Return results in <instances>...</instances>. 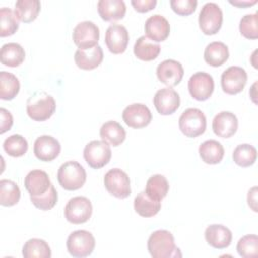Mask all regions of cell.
Instances as JSON below:
<instances>
[{
  "mask_svg": "<svg viewBox=\"0 0 258 258\" xmlns=\"http://www.w3.org/2000/svg\"><path fill=\"white\" fill-rule=\"evenodd\" d=\"M100 136L108 144L118 146L125 140L126 131L118 122L108 121L100 128Z\"/></svg>",
  "mask_w": 258,
  "mask_h": 258,
  "instance_id": "28",
  "label": "cell"
},
{
  "mask_svg": "<svg viewBox=\"0 0 258 258\" xmlns=\"http://www.w3.org/2000/svg\"><path fill=\"white\" fill-rule=\"evenodd\" d=\"M204 58L211 67H221L229 58V48L224 42L213 41L206 46Z\"/></svg>",
  "mask_w": 258,
  "mask_h": 258,
  "instance_id": "24",
  "label": "cell"
},
{
  "mask_svg": "<svg viewBox=\"0 0 258 258\" xmlns=\"http://www.w3.org/2000/svg\"><path fill=\"white\" fill-rule=\"evenodd\" d=\"M161 208L160 201H155L147 196L145 191L139 192L134 199L135 212L144 218L155 216Z\"/></svg>",
  "mask_w": 258,
  "mask_h": 258,
  "instance_id": "29",
  "label": "cell"
},
{
  "mask_svg": "<svg viewBox=\"0 0 258 258\" xmlns=\"http://www.w3.org/2000/svg\"><path fill=\"white\" fill-rule=\"evenodd\" d=\"M198 5L197 0H171L170 6L172 10L182 16H186L191 14Z\"/></svg>",
  "mask_w": 258,
  "mask_h": 258,
  "instance_id": "41",
  "label": "cell"
},
{
  "mask_svg": "<svg viewBox=\"0 0 258 258\" xmlns=\"http://www.w3.org/2000/svg\"><path fill=\"white\" fill-rule=\"evenodd\" d=\"M160 49V45L149 39L146 35L140 36L136 40L133 47L135 56L144 61H150L155 59L158 56Z\"/></svg>",
  "mask_w": 258,
  "mask_h": 258,
  "instance_id": "27",
  "label": "cell"
},
{
  "mask_svg": "<svg viewBox=\"0 0 258 258\" xmlns=\"http://www.w3.org/2000/svg\"><path fill=\"white\" fill-rule=\"evenodd\" d=\"M188 91L190 96L198 101L208 100L214 92V79L205 72L195 73L188 80Z\"/></svg>",
  "mask_w": 258,
  "mask_h": 258,
  "instance_id": "11",
  "label": "cell"
},
{
  "mask_svg": "<svg viewBox=\"0 0 258 258\" xmlns=\"http://www.w3.org/2000/svg\"><path fill=\"white\" fill-rule=\"evenodd\" d=\"M96 241L92 233L86 230H77L70 234L67 240L69 253L76 258H83L91 255L95 249Z\"/></svg>",
  "mask_w": 258,
  "mask_h": 258,
  "instance_id": "4",
  "label": "cell"
},
{
  "mask_svg": "<svg viewBox=\"0 0 258 258\" xmlns=\"http://www.w3.org/2000/svg\"><path fill=\"white\" fill-rule=\"evenodd\" d=\"M3 149L8 155L12 157H20L26 153L28 149V143L22 135L13 134L4 140Z\"/></svg>",
  "mask_w": 258,
  "mask_h": 258,
  "instance_id": "36",
  "label": "cell"
},
{
  "mask_svg": "<svg viewBox=\"0 0 258 258\" xmlns=\"http://www.w3.org/2000/svg\"><path fill=\"white\" fill-rule=\"evenodd\" d=\"M24 58L25 51L20 44L16 42H8L2 45L0 50V60L2 64L16 68L23 62Z\"/></svg>",
  "mask_w": 258,
  "mask_h": 258,
  "instance_id": "25",
  "label": "cell"
},
{
  "mask_svg": "<svg viewBox=\"0 0 258 258\" xmlns=\"http://www.w3.org/2000/svg\"><path fill=\"white\" fill-rule=\"evenodd\" d=\"M93 207L91 201L82 196L69 200L64 207V218L72 224L86 223L92 216Z\"/></svg>",
  "mask_w": 258,
  "mask_h": 258,
  "instance_id": "8",
  "label": "cell"
},
{
  "mask_svg": "<svg viewBox=\"0 0 258 258\" xmlns=\"http://www.w3.org/2000/svg\"><path fill=\"white\" fill-rule=\"evenodd\" d=\"M169 189L167 179L161 174H154L150 176L146 182L145 192L148 197L155 201H161L166 197Z\"/></svg>",
  "mask_w": 258,
  "mask_h": 258,
  "instance_id": "32",
  "label": "cell"
},
{
  "mask_svg": "<svg viewBox=\"0 0 258 258\" xmlns=\"http://www.w3.org/2000/svg\"><path fill=\"white\" fill-rule=\"evenodd\" d=\"M205 239L213 248L225 249L229 247L232 242V232L224 225L213 224L207 227Z\"/></svg>",
  "mask_w": 258,
  "mask_h": 258,
  "instance_id": "22",
  "label": "cell"
},
{
  "mask_svg": "<svg viewBox=\"0 0 258 258\" xmlns=\"http://www.w3.org/2000/svg\"><path fill=\"white\" fill-rule=\"evenodd\" d=\"M153 104L160 115L173 114L180 105V98L177 92L170 87L158 90L153 97Z\"/></svg>",
  "mask_w": 258,
  "mask_h": 258,
  "instance_id": "14",
  "label": "cell"
},
{
  "mask_svg": "<svg viewBox=\"0 0 258 258\" xmlns=\"http://www.w3.org/2000/svg\"><path fill=\"white\" fill-rule=\"evenodd\" d=\"M184 71L181 63L174 59H165L156 69L158 80L168 87L176 86L182 80Z\"/></svg>",
  "mask_w": 258,
  "mask_h": 258,
  "instance_id": "17",
  "label": "cell"
},
{
  "mask_svg": "<svg viewBox=\"0 0 258 258\" xmlns=\"http://www.w3.org/2000/svg\"><path fill=\"white\" fill-rule=\"evenodd\" d=\"M257 159L256 148L248 143L238 145L233 151L234 162L241 167H248L255 163Z\"/></svg>",
  "mask_w": 258,
  "mask_h": 258,
  "instance_id": "34",
  "label": "cell"
},
{
  "mask_svg": "<svg viewBox=\"0 0 258 258\" xmlns=\"http://www.w3.org/2000/svg\"><path fill=\"white\" fill-rule=\"evenodd\" d=\"M229 2H230V4H232L234 6L244 8V7H248V6H252V5L256 4L257 0H253V1H241V0H234V1H232V0H230Z\"/></svg>",
  "mask_w": 258,
  "mask_h": 258,
  "instance_id": "45",
  "label": "cell"
},
{
  "mask_svg": "<svg viewBox=\"0 0 258 258\" xmlns=\"http://www.w3.org/2000/svg\"><path fill=\"white\" fill-rule=\"evenodd\" d=\"M212 128L214 133L219 137L229 138L233 136L238 129V119L232 112H220L213 119Z\"/></svg>",
  "mask_w": 258,
  "mask_h": 258,
  "instance_id": "19",
  "label": "cell"
},
{
  "mask_svg": "<svg viewBox=\"0 0 258 258\" xmlns=\"http://www.w3.org/2000/svg\"><path fill=\"white\" fill-rule=\"evenodd\" d=\"M129 33L125 26L117 23L111 24L105 34V42L110 50L114 54L123 53L128 45Z\"/></svg>",
  "mask_w": 258,
  "mask_h": 258,
  "instance_id": "15",
  "label": "cell"
},
{
  "mask_svg": "<svg viewBox=\"0 0 258 258\" xmlns=\"http://www.w3.org/2000/svg\"><path fill=\"white\" fill-rule=\"evenodd\" d=\"M180 131L186 137H197L203 134L207 127L205 114L197 108H188L182 112L178 120Z\"/></svg>",
  "mask_w": 258,
  "mask_h": 258,
  "instance_id": "5",
  "label": "cell"
},
{
  "mask_svg": "<svg viewBox=\"0 0 258 258\" xmlns=\"http://www.w3.org/2000/svg\"><path fill=\"white\" fill-rule=\"evenodd\" d=\"M223 12L220 6L214 2L206 3L199 14V25L207 35L216 34L222 27Z\"/></svg>",
  "mask_w": 258,
  "mask_h": 258,
  "instance_id": "7",
  "label": "cell"
},
{
  "mask_svg": "<svg viewBox=\"0 0 258 258\" xmlns=\"http://www.w3.org/2000/svg\"><path fill=\"white\" fill-rule=\"evenodd\" d=\"M40 11V2L38 0H18L15 3L14 13L18 20L29 23L36 19Z\"/></svg>",
  "mask_w": 258,
  "mask_h": 258,
  "instance_id": "30",
  "label": "cell"
},
{
  "mask_svg": "<svg viewBox=\"0 0 258 258\" xmlns=\"http://www.w3.org/2000/svg\"><path fill=\"white\" fill-rule=\"evenodd\" d=\"M147 249L153 258L181 256L179 249L175 246L173 235L167 230L154 231L148 238Z\"/></svg>",
  "mask_w": 258,
  "mask_h": 258,
  "instance_id": "1",
  "label": "cell"
},
{
  "mask_svg": "<svg viewBox=\"0 0 258 258\" xmlns=\"http://www.w3.org/2000/svg\"><path fill=\"white\" fill-rule=\"evenodd\" d=\"M257 187L254 186L252 187L249 191H248V197H247V201H248V205L249 207H251V209L254 212H257Z\"/></svg>",
  "mask_w": 258,
  "mask_h": 258,
  "instance_id": "44",
  "label": "cell"
},
{
  "mask_svg": "<svg viewBox=\"0 0 258 258\" xmlns=\"http://www.w3.org/2000/svg\"><path fill=\"white\" fill-rule=\"evenodd\" d=\"M237 252L244 258H255L258 255V237L255 234L243 236L237 243Z\"/></svg>",
  "mask_w": 258,
  "mask_h": 258,
  "instance_id": "38",
  "label": "cell"
},
{
  "mask_svg": "<svg viewBox=\"0 0 258 258\" xmlns=\"http://www.w3.org/2000/svg\"><path fill=\"white\" fill-rule=\"evenodd\" d=\"M131 4L137 12L144 13L152 10L156 6L157 1L156 0H132Z\"/></svg>",
  "mask_w": 258,
  "mask_h": 258,
  "instance_id": "42",
  "label": "cell"
},
{
  "mask_svg": "<svg viewBox=\"0 0 258 258\" xmlns=\"http://www.w3.org/2000/svg\"><path fill=\"white\" fill-rule=\"evenodd\" d=\"M199 153L202 160L207 164H218L222 161L225 150L223 145L215 140L210 139L204 141L199 147Z\"/></svg>",
  "mask_w": 258,
  "mask_h": 258,
  "instance_id": "26",
  "label": "cell"
},
{
  "mask_svg": "<svg viewBox=\"0 0 258 258\" xmlns=\"http://www.w3.org/2000/svg\"><path fill=\"white\" fill-rule=\"evenodd\" d=\"M144 30L146 36L149 39L152 41L160 42L168 37L170 32V25L164 16L160 14H154L146 19Z\"/></svg>",
  "mask_w": 258,
  "mask_h": 258,
  "instance_id": "18",
  "label": "cell"
},
{
  "mask_svg": "<svg viewBox=\"0 0 258 258\" xmlns=\"http://www.w3.org/2000/svg\"><path fill=\"white\" fill-rule=\"evenodd\" d=\"M0 133L3 134L7 130H9L13 125V118L9 111L4 108L0 109Z\"/></svg>",
  "mask_w": 258,
  "mask_h": 258,
  "instance_id": "43",
  "label": "cell"
},
{
  "mask_svg": "<svg viewBox=\"0 0 258 258\" xmlns=\"http://www.w3.org/2000/svg\"><path fill=\"white\" fill-rule=\"evenodd\" d=\"M18 29V20L15 13L8 7L0 9V36L12 35Z\"/></svg>",
  "mask_w": 258,
  "mask_h": 258,
  "instance_id": "37",
  "label": "cell"
},
{
  "mask_svg": "<svg viewBox=\"0 0 258 258\" xmlns=\"http://www.w3.org/2000/svg\"><path fill=\"white\" fill-rule=\"evenodd\" d=\"M87 179L85 168L77 161L71 160L62 163L57 171V180L62 188L77 190L81 188Z\"/></svg>",
  "mask_w": 258,
  "mask_h": 258,
  "instance_id": "3",
  "label": "cell"
},
{
  "mask_svg": "<svg viewBox=\"0 0 258 258\" xmlns=\"http://www.w3.org/2000/svg\"><path fill=\"white\" fill-rule=\"evenodd\" d=\"M22 255L24 258H49L51 250L44 240L32 238L23 245Z\"/></svg>",
  "mask_w": 258,
  "mask_h": 258,
  "instance_id": "31",
  "label": "cell"
},
{
  "mask_svg": "<svg viewBox=\"0 0 258 258\" xmlns=\"http://www.w3.org/2000/svg\"><path fill=\"white\" fill-rule=\"evenodd\" d=\"M112 156L110 145L104 140H92L84 148V158L88 165L94 169L104 167Z\"/></svg>",
  "mask_w": 258,
  "mask_h": 258,
  "instance_id": "6",
  "label": "cell"
},
{
  "mask_svg": "<svg viewBox=\"0 0 258 258\" xmlns=\"http://www.w3.org/2000/svg\"><path fill=\"white\" fill-rule=\"evenodd\" d=\"M57 199H58L57 192L52 183L45 194H43L41 196H37V197H30L31 203L37 209L42 210V211H48V210L52 209L55 206Z\"/></svg>",
  "mask_w": 258,
  "mask_h": 258,
  "instance_id": "40",
  "label": "cell"
},
{
  "mask_svg": "<svg viewBox=\"0 0 258 258\" xmlns=\"http://www.w3.org/2000/svg\"><path fill=\"white\" fill-rule=\"evenodd\" d=\"M56 104L52 96L45 92H35L26 102V113L30 119L42 122L49 119L55 112Z\"/></svg>",
  "mask_w": 258,
  "mask_h": 258,
  "instance_id": "2",
  "label": "cell"
},
{
  "mask_svg": "<svg viewBox=\"0 0 258 258\" xmlns=\"http://www.w3.org/2000/svg\"><path fill=\"white\" fill-rule=\"evenodd\" d=\"M246 71L238 66L228 68L221 77V86L225 93L229 95H236L243 91L247 83Z\"/></svg>",
  "mask_w": 258,
  "mask_h": 258,
  "instance_id": "12",
  "label": "cell"
},
{
  "mask_svg": "<svg viewBox=\"0 0 258 258\" xmlns=\"http://www.w3.org/2000/svg\"><path fill=\"white\" fill-rule=\"evenodd\" d=\"M20 199V189L18 185L10 179L0 180V204L4 207L16 205Z\"/></svg>",
  "mask_w": 258,
  "mask_h": 258,
  "instance_id": "35",
  "label": "cell"
},
{
  "mask_svg": "<svg viewBox=\"0 0 258 258\" xmlns=\"http://www.w3.org/2000/svg\"><path fill=\"white\" fill-rule=\"evenodd\" d=\"M60 143L50 135L37 137L33 145V153L41 161H52L60 152Z\"/></svg>",
  "mask_w": 258,
  "mask_h": 258,
  "instance_id": "16",
  "label": "cell"
},
{
  "mask_svg": "<svg viewBox=\"0 0 258 258\" xmlns=\"http://www.w3.org/2000/svg\"><path fill=\"white\" fill-rule=\"evenodd\" d=\"M98 12L105 21L122 19L126 13V5L123 0H100Z\"/></svg>",
  "mask_w": 258,
  "mask_h": 258,
  "instance_id": "23",
  "label": "cell"
},
{
  "mask_svg": "<svg viewBox=\"0 0 258 258\" xmlns=\"http://www.w3.org/2000/svg\"><path fill=\"white\" fill-rule=\"evenodd\" d=\"M20 89L18 79L11 73L2 71L0 73V98L2 100H12L16 97Z\"/></svg>",
  "mask_w": 258,
  "mask_h": 258,
  "instance_id": "33",
  "label": "cell"
},
{
  "mask_svg": "<svg viewBox=\"0 0 258 258\" xmlns=\"http://www.w3.org/2000/svg\"><path fill=\"white\" fill-rule=\"evenodd\" d=\"M74 58L78 68L85 71H91L101 64L104 58V53L102 47L98 44L91 48L77 49Z\"/></svg>",
  "mask_w": 258,
  "mask_h": 258,
  "instance_id": "21",
  "label": "cell"
},
{
  "mask_svg": "<svg viewBox=\"0 0 258 258\" xmlns=\"http://www.w3.org/2000/svg\"><path fill=\"white\" fill-rule=\"evenodd\" d=\"M99 37V27L89 20L78 23L73 30V40L79 49L91 48L98 45Z\"/></svg>",
  "mask_w": 258,
  "mask_h": 258,
  "instance_id": "10",
  "label": "cell"
},
{
  "mask_svg": "<svg viewBox=\"0 0 258 258\" xmlns=\"http://www.w3.org/2000/svg\"><path fill=\"white\" fill-rule=\"evenodd\" d=\"M51 182L48 174L40 169H34L27 173L24 178V186L30 197H37L45 194Z\"/></svg>",
  "mask_w": 258,
  "mask_h": 258,
  "instance_id": "20",
  "label": "cell"
},
{
  "mask_svg": "<svg viewBox=\"0 0 258 258\" xmlns=\"http://www.w3.org/2000/svg\"><path fill=\"white\" fill-rule=\"evenodd\" d=\"M258 14H246L244 15L239 24V29L241 34L248 39L258 38Z\"/></svg>",
  "mask_w": 258,
  "mask_h": 258,
  "instance_id": "39",
  "label": "cell"
},
{
  "mask_svg": "<svg viewBox=\"0 0 258 258\" xmlns=\"http://www.w3.org/2000/svg\"><path fill=\"white\" fill-rule=\"evenodd\" d=\"M104 185L109 194L118 199H125L131 194L130 178L128 174L120 168H113L106 172Z\"/></svg>",
  "mask_w": 258,
  "mask_h": 258,
  "instance_id": "9",
  "label": "cell"
},
{
  "mask_svg": "<svg viewBox=\"0 0 258 258\" xmlns=\"http://www.w3.org/2000/svg\"><path fill=\"white\" fill-rule=\"evenodd\" d=\"M122 118L127 126L140 129L149 125L152 120V115L147 106L141 103H134L124 109Z\"/></svg>",
  "mask_w": 258,
  "mask_h": 258,
  "instance_id": "13",
  "label": "cell"
}]
</instances>
